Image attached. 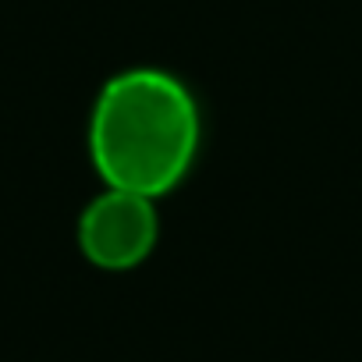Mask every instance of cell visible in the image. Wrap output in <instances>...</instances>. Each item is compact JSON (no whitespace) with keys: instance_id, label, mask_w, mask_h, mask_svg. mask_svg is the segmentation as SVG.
Wrapping results in <instances>:
<instances>
[{"instance_id":"obj_2","label":"cell","mask_w":362,"mask_h":362,"mask_svg":"<svg viewBox=\"0 0 362 362\" xmlns=\"http://www.w3.org/2000/svg\"><path fill=\"white\" fill-rule=\"evenodd\" d=\"M160 217L156 199L107 189L86 203L78 214V249L82 256L110 274L135 270L156 249Z\"/></svg>"},{"instance_id":"obj_1","label":"cell","mask_w":362,"mask_h":362,"mask_svg":"<svg viewBox=\"0 0 362 362\" xmlns=\"http://www.w3.org/2000/svg\"><path fill=\"white\" fill-rule=\"evenodd\" d=\"M199 107L160 68H128L103 82L89 114V156L107 189L163 199L199 153Z\"/></svg>"}]
</instances>
